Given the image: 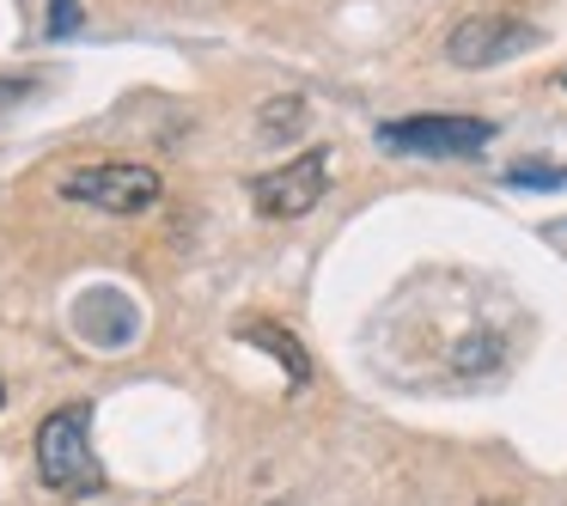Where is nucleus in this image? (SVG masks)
<instances>
[{
    "instance_id": "1",
    "label": "nucleus",
    "mask_w": 567,
    "mask_h": 506,
    "mask_svg": "<svg viewBox=\"0 0 567 506\" xmlns=\"http://www.w3.org/2000/svg\"><path fill=\"white\" fill-rule=\"evenodd\" d=\"M38 476L43 488H55L62 500H86V494L104 488V469L92 457V403H62L38 421Z\"/></svg>"
},
{
    "instance_id": "2",
    "label": "nucleus",
    "mask_w": 567,
    "mask_h": 506,
    "mask_svg": "<svg viewBox=\"0 0 567 506\" xmlns=\"http://www.w3.org/2000/svg\"><path fill=\"white\" fill-rule=\"evenodd\" d=\"M62 196L80 202V208H99V214H147V208H159L165 184H159L153 165L104 159V165H80V172H68Z\"/></svg>"
},
{
    "instance_id": "3",
    "label": "nucleus",
    "mask_w": 567,
    "mask_h": 506,
    "mask_svg": "<svg viewBox=\"0 0 567 506\" xmlns=\"http://www.w3.org/2000/svg\"><path fill=\"white\" fill-rule=\"evenodd\" d=\"M488 141V116H396V123H379V147L409 153V159H470Z\"/></svg>"
},
{
    "instance_id": "4",
    "label": "nucleus",
    "mask_w": 567,
    "mask_h": 506,
    "mask_svg": "<svg viewBox=\"0 0 567 506\" xmlns=\"http://www.w3.org/2000/svg\"><path fill=\"white\" fill-rule=\"evenodd\" d=\"M323 196H330V147H306L299 159L250 177V202H257L262 220H299Z\"/></svg>"
},
{
    "instance_id": "5",
    "label": "nucleus",
    "mask_w": 567,
    "mask_h": 506,
    "mask_svg": "<svg viewBox=\"0 0 567 506\" xmlns=\"http://www.w3.org/2000/svg\"><path fill=\"white\" fill-rule=\"evenodd\" d=\"M530 43H537V25L518 13H470L464 25H452V38H445V62L452 68H501L513 62V55H525Z\"/></svg>"
},
{
    "instance_id": "6",
    "label": "nucleus",
    "mask_w": 567,
    "mask_h": 506,
    "mask_svg": "<svg viewBox=\"0 0 567 506\" xmlns=\"http://www.w3.org/2000/svg\"><path fill=\"white\" fill-rule=\"evenodd\" d=\"M238 335H250L257 348H269V354L287 366V379H293V384H306V379H311V360H306V348H299V335H293V330H281V323H269V318H250Z\"/></svg>"
},
{
    "instance_id": "7",
    "label": "nucleus",
    "mask_w": 567,
    "mask_h": 506,
    "mask_svg": "<svg viewBox=\"0 0 567 506\" xmlns=\"http://www.w3.org/2000/svg\"><path fill=\"white\" fill-rule=\"evenodd\" d=\"M299 128H306V99H293V92H287V99H269L257 111V135L262 141H287V135H299Z\"/></svg>"
},
{
    "instance_id": "8",
    "label": "nucleus",
    "mask_w": 567,
    "mask_h": 506,
    "mask_svg": "<svg viewBox=\"0 0 567 506\" xmlns=\"http://www.w3.org/2000/svg\"><path fill=\"white\" fill-rule=\"evenodd\" d=\"M506 184H513V189H567V172H561V165H513Z\"/></svg>"
},
{
    "instance_id": "9",
    "label": "nucleus",
    "mask_w": 567,
    "mask_h": 506,
    "mask_svg": "<svg viewBox=\"0 0 567 506\" xmlns=\"http://www.w3.org/2000/svg\"><path fill=\"white\" fill-rule=\"evenodd\" d=\"M494 360H501V342H494V335H470V342L452 354V366L457 372H482V366H494Z\"/></svg>"
},
{
    "instance_id": "10",
    "label": "nucleus",
    "mask_w": 567,
    "mask_h": 506,
    "mask_svg": "<svg viewBox=\"0 0 567 506\" xmlns=\"http://www.w3.org/2000/svg\"><path fill=\"white\" fill-rule=\"evenodd\" d=\"M80 0H50V38H74L80 31Z\"/></svg>"
},
{
    "instance_id": "11",
    "label": "nucleus",
    "mask_w": 567,
    "mask_h": 506,
    "mask_svg": "<svg viewBox=\"0 0 567 506\" xmlns=\"http://www.w3.org/2000/svg\"><path fill=\"white\" fill-rule=\"evenodd\" d=\"M0 403H7V384H0Z\"/></svg>"
},
{
    "instance_id": "12",
    "label": "nucleus",
    "mask_w": 567,
    "mask_h": 506,
    "mask_svg": "<svg viewBox=\"0 0 567 506\" xmlns=\"http://www.w3.org/2000/svg\"><path fill=\"white\" fill-rule=\"evenodd\" d=\"M561 86H567V74H561Z\"/></svg>"
}]
</instances>
